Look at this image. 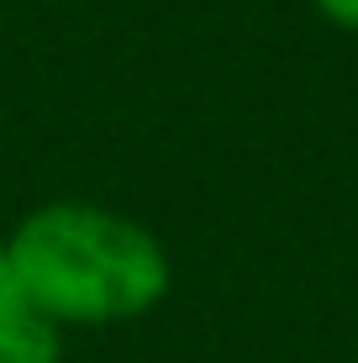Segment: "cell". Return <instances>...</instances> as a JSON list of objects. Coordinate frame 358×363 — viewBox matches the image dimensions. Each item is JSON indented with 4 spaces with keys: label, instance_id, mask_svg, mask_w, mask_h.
<instances>
[{
    "label": "cell",
    "instance_id": "1",
    "mask_svg": "<svg viewBox=\"0 0 358 363\" xmlns=\"http://www.w3.org/2000/svg\"><path fill=\"white\" fill-rule=\"evenodd\" d=\"M0 253L64 332L138 321L174 279L158 232L95 200H47L27 211Z\"/></svg>",
    "mask_w": 358,
    "mask_h": 363
},
{
    "label": "cell",
    "instance_id": "2",
    "mask_svg": "<svg viewBox=\"0 0 358 363\" xmlns=\"http://www.w3.org/2000/svg\"><path fill=\"white\" fill-rule=\"evenodd\" d=\"M64 327L47 316L0 253V363H58Z\"/></svg>",
    "mask_w": 358,
    "mask_h": 363
},
{
    "label": "cell",
    "instance_id": "3",
    "mask_svg": "<svg viewBox=\"0 0 358 363\" xmlns=\"http://www.w3.org/2000/svg\"><path fill=\"white\" fill-rule=\"evenodd\" d=\"M316 6V16L332 21L337 32H353L358 37V0H311Z\"/></svg>",
    "mask_w": 358,
    "mask_h": 363
}]
</instances>
